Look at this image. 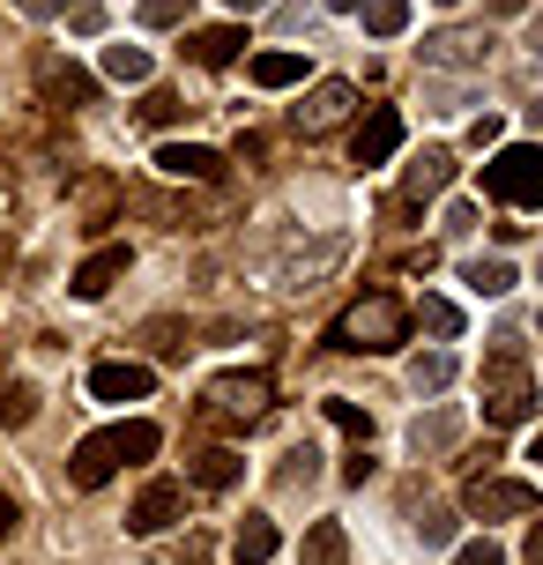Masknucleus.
<instances>
[{"mask_svg":"<svg viewBox=\"0 0 543 565\" xmlns=\"http://www.w3.org/2000/svg\"><path fill=\"white\" fill-rule=\"evenodd\" d=\"M157 447H164V431H157L149 417H127V424H105V431H89L83 447H75V461H67V469H75V483H83V491H97V483H113L127 461H149Z\"/></svg>","mask_w":543,"mask_h":565,"instance_id":"1","label":"nucleus"},{"mask_svg":"<svg viewBox=\"0 0 543 565\" xmlns=\"http://www.w3.org/2000/svg\"><path fill=\"white\" fill-rule=\"evenodd\" d=\"M328 342H336V350L387 358V350H402V342H409V306H402V298H387V290H372V298H358V306L328 328Z\"/></svg>","mask_w":543,"mask_h":565,"instance_id":"2","label":"nucleus"},{"mask_svg":"<svg viewBox=\"0 0 543 565\" xmlns=\"http://www.w3.org/2000/svg\"><path fill=\"white\" fill-rule=\"evenodd\" d=\"M536 417V387H529V350L507 342V350H491L485 358V424L499 431H514V424Z\"/></svg>","mask_w":543,"mask_h":565,"instance_id":"3","label":"nucleus"},{"mask_svg":"<svg viewBox=\"0 0 543 565\" xmlns=\"http://www.w3.org/2000/svg\"><path fill=\"white\" fill-rule=\"evenodd\" d=\"M485 194L507 201V209H536L543 201V149L536 141H507L485 164Z\"/></svg>","mask_w":543,"mask_h":565,"instance_id":"4","label":"nucleus"},{"mask_svg":"<svg viewBox=\"0 0 543 565\" xmlns=\"http://www.w3.org/2000/svg\"><path fill=\"white\" fill-rule=\"evenodd\" d=\"M260 409H268V372H224V380H209V417L254 424Z\"/></svg>","mask_w":543,"mask_h":565,"instance_id":"5","label":"nucleus"},{"mask_svg":"<svg viewBox=\"0 0 543 565\" xmlns=\"http://www.w3.org/2000/svg\"><path fill=\"white\" fill-rule=\"evenodd\" d=\"M402 149V113L395 105H372L365 119H358V135H350V164H387V157H395Z\"/></svg>","mask_w":543,"mask_h":565,"instance_id":"6","label":"nucleus"},{"mask_svg":"<svg viewBox=\"0 0 543 565\" xmlns=\"http://www.w3.org/2000/svg\"><path fill=\"white\" fill-rule=\"evenodd\" d=\"M469 513H477V521L536 513V483H521V477H477V483H469Z\"/></svg>","mask_w":543,"mask_h":565,"instance_id":"7","label":"nucleus"},{"mask_svg":"<svg viewBox=\"0 0 543 565\" xmlns=\"http://www.w3.org/2000/svg\"><path fill=\"white\" fill-rule=\"evenodd\" d=\"M179 513H187V483L157 477V483H149V491H142V499L127 507V536H157V529H172Z\"/></svg>","mask_w":543,"mask_h":565,"instance_id":"8","label":"nucleus"},{"mask_svg":"<svg viewBox=\"0 0 543 565\" xmlns=\"http://www.w3.org/2000/svg\"><path fill=\"white\" fill-rule=\"evenodd\" d=\"M350 105H358V89H350V83H313L298 105H290V127H298V135H328Z\"/></svg>","mask_w":543,"mask_h":565,"instance_id":"9","label":"nucleus"},{"mask_svg":"<svg viewBox=\"0 0 543 565\" xmlns=\"http://www.w3.org/2000/svg\"><path fill=\"white\" fill-rule=\"evenodd\" d=\"M157 171H164V179H194V186H216V179H224V157H216L209 141H164V149H157Z\"/></svg>","mask_w":543,"mask_h":565,"instance_id":"10","label":"nucleus"},{"mask_svg":"<svg viewBox=\"0 0 543 565\" xmlns=\"http://www.w3.org/2000/svg\"><path fill=\"white\" fill-rule=\"evenodd\" d=\"M149 387H157V372L135 365V358H105V365L89 372V395L97 402H142Z\"/></svg>","mask_w":543,"mask_h":565,"instance_id":"11","label":"nucleus"},{"mask_svg":"<svg viewBox=\"0 0 543 565\" xmlns=\"http://www.w3.org/2000/svg\"><path fill=\"white\" fill-rule=\"evenodd\" d=\"M38 89L53 105H97V83H89L75 60H53V53H38Z\"/></svg>","mask_w":543,"mask_h":565,"instance_id":"12","label":"nucleus"},{"mask_svg":"<svg viewBox=\"0 0 543 565\" xmlns=\"http://www.w3.org/2000/svg\"><path fill=\"white\" fill-rule=\"evenodd\" d=\"M485 60H491L485 30H439V38H425V67H485Z\"/></svg>","mask_w":543,"mask_h":565,"instance_id":"13","label":"nucleus"},{"mask_svg":"<svg viewBox=\"0 0 543 565\" xmlns=\"http://www.w3.org/2000/svg\"><path fill=\"white\" fill-rule=\"evenodd\" d=\"M127 246H97V254L83 260V268H75V282H67V290H75V298H105V290H113L119 276H127Z\"/></svg>","mask_w":543,"mask_h":565,"instance_id":"14","label":"nucleus"},{"mask_svg":"<svg viewBox=\"0 0 543 565\" xmlns=\"http://www.w3.org/2000/svg\"><path fill=\"white\" fill-rule=\"evenodd\" d=\"M447 179H455V149H425L417 164L402 171V186H409V201H425V194H447Z\"/></svg>","mask_w":543,"mask_h":565,"instance_id":"15","label":"nucleus"},{"mask_svg":"<svg viewBox=\"0 0 543 565\" xmlns=\"http://www.w3.org/2000/svg\"><path fill=\"white\" fill-rule=\"evenodd\" d=\"M231 558L238 565H268L276 558V521H268V513H246L238 536H231Z\"/></svg>","mask_w":543,"mask_h":565,"instance_id":"16","label":"nucleus"},{"mask_svg":"<svg viewBox=\"0 0 543 565\" xmlns=\"http://www.w3.org/2000/svg\"><path fill=\"white\" fill-rule=\"evenodd\" d=\"M238 45H246V30H238V23H216V30H194V38H187V53H194L201 67H231Z\"/></svg>","mask_w":543,"mask_h":565,"instance_id":"17","label":"nucleus"},{"mask_svg":"<svg viewBox=\"0 0 543 565\" xmlns=\"http://www.w3.org/2000/svg\"><path fill=\"white\" fill-rule=\"evenodd\" d=\"M343 558H350L343 521H313V529H306V543H298V565H343Z\"/></svg>","mask_w":543,"mask_h":565,"instance_id":"18","label":"nucleus"},{"mask_svg":"<svg viewBox=\"0 0 543 565\" xmlns=\"http://www.w3.org/2000/svg\"><path fill=\"white\" fill-rule=\"evenodd\" d=\"M187 477H194L201 491H231V483L246 477V461H238V454H231V447H209V454H201V461H194V469H187Z\"/></svg>","mask_w":543,"mask_h":565,"instance_id":"19","label":"nucleus"},{"mask_svg":"<svg viewBox=\"0 0 543 565\" xmlns=\"http://www.w3.org/2000/svg\"><path fill=\"white\" fill-rule=\"evenodd\" d=\"M254 83H260V89L306 83V53H254Z\"/></svg>","mask_w":543,"mask_h":565,"instance_id":"20","label":"nucleus"},{"mask_svg":"<svg viewBox=\"0 0 543 565\" xmlns=\"http://www.w3.org/2000/svg\"><path fill=\"white\" fill-rule=\"evenodd\" d=\"M514 260H469V290H477V298H507V290H514Z\"/></svg>","mask_w":543,"mask_h":565,"instance_id":"21","label":"nucleus"},{"mask_svg":"<svg viewBox=\"0 0 543 565\" xmlns=\"http://www.w3.org/2000/svg\"><path fill=\"white\" fill-rule=\"evenodd\" d=\"M447 380H455V358H447V350H425V358L409 365V387H417V395H439Z\"/></svg>","mask_w":543,"mask_h":565,"instance_id":"22","label":"nucleus"},{"mask_svg":"<svg viewBox=\"0 0 543 565\" xmlns=\"http://www.w3.org/2000/svg\"><path fill=\"white\" fill-rule=\"evenodd\" d=\"M105 75L113 83H149V53L142 45H105Z\"/></svg>","mask_w":543,"mask_h":565,"instance_id":"23","label":"nucleus"},{"mask_svg":"<svg viewBox=\"0 0 543 565\" xmlns=\"http://www.w3.org/2000/svg\"><path fill=\"white\" fill-rule=\"evenodd\" d=\"M365 30L372 38H402L409 30V0H365Z\"/></svg>","mask_w":543,"mask_h":565,"instance_id":"24","label":"nucleus"},{"mask_svg":"<svg viewBox=\"0 0 543 565\" xmlns=\"http://www.w3.org/2000/svg\"><path fill=\"white\" fill-rule=\"evenodd\" d=\"M417 328H425V335H439V342H455V335H461V306H447V298H425V306H417Z\"/></svg>","mask_w":543,"mask_h":565,"instance_id":"25","label":"nucleus"},{"mask_svg":"<svg viewBox=\"0 0 543 565\" xmlns=\"http://www.w3.org/2000/svg\"><path fill=\"white\" fill-rule=\"evenodd\" d=\"M447 439H455V417H447V409H432V417L409 424V447H417V454H439Z\"/></svg>","mask_w":543,"mask_h":565,"instance_id":"26","label":"nucleus"},{"mask_svg":"<svg viewBox=\"0 0 543 565\" xmlns=\"http://www.w3.org/2000/svg\"><path fill=\"white\" fill-rule=\"evenodd\" d=\"M328 424H336V431H350L358 447H365V439H372V409H358V402H343V395L328 402Z\"/></svg>","mask_w":543,"mask_h":565,"instance_id":"27","label":"nucleus"},{"mask_svg":"<svg viewBox=\"0 0 543 565\" xmlns=\"http://www.w3.org/2000/svg\"><path fill=\"white\" fill-rule=\"evenodd\" d=\"M179 113H187V105H179L172 89H149V97H142V127H172Z\"/></svg>","mask_w":543,"mask_h":565,"instance_id":"28","label":"nucleus"},{"mask_svg":"<svg viewBox=\"0 0 543 565\" xmlns=\"http://www.w3.org/2000/svg\"><path fill=\"white\" fill-rule=\"evenodd\" d=\"M187 8H194V0H142V23L149 30H172V23H187Z\"/></svg>","mask_w":543,"mask_h":565,"instance_id":"29","label":"nucleus"},{"mask_svg":"<svg viewBox=\"0 0 543 565\" xmlns=\"http://www.w3.org/2000/svg\"><path fill=\"white\" fill-rule=\"evenodd\" d=\"M67 30H75V38H97V30H105V0H75V8H67Z\"/></svg>","mask_w":543,"mask_h":565,"instance_id":"30","label":"nucleus"},{"mask_svg":"<svg viewBox=\"0 0 543 565\" xmlns=\"http://www.w3.org/2000/svg\"><path fill=\"white\" fill-rule=\"evenodd\" d=\"M417 536H425V543H455V513H447V507H425Z\"/></svg>","mask_w":543,"mask_h":565,"instance_id":"31","label":"nucleus"},{"mask_svg":"<svg viewBox=\"0 0 543 565\" xmlns=\"http://www.w3.org/2000/svg\"><path fill=\"white\" fill-rule=\"evenodd\" d=\"M30 409H38L30 387H8V395H0V424H30Z\"/></svg>","mask_w":543,"mask_h":565,"instance_id":"32","label":"nucleus"},{"mask_svg":"<svg viewBox=\"0 0 543 565\" xmlns=\"http://www.w3.org/2000/svg\"><path fill=\"white\" fill-rule=\"evenodd\" d=\"M455 565H507V551H499L491 536H477V543H461V551H455Z\"/></svg>","mask_w":543,"mask_h":565,"instance_id":"33","label":"nucleus"},{"mask_svg":"<svg viewBox=\"0 0 543 565\" xmlns=\"http://www.w3.org/2000/svg\"><path fill=\"white\" fill-rule=\"evenodd\" d=\"M313 461H320L313 447H298V454H290V469H284V483H313Z\"/></svg>","mask_w":543,"mask_h":565,"instance_id":"34","label":"nucleus"},{"mask_svg":"<svg viewBox=\"0 0 543 565\" xmlns=\"http://www.w3.org/2000/svg\"><path fill=\"white\" fill-rule=\"evenodd\" d=\"M499 135H507V119H499V113H485V119H477V127H469V141H477V149H491V141H499Z\"/></svg>","mask_w":543,"mask_h":565,"instance_id":"35","label":"nucleus"},{"mask_svg":"<svg viewBox=\"0 0 543 565\" xmlns=\"http://www.w3.org/2000/svg\"><path fill=\"white\" fill-rule=\"evenodd\" d=\"M149 342H157L164 358H172V350H187V342H179V328H172V320H157V328H149Z\"/></svg>","mask_w":543,"mask_h":565,"instance_id":"36","label":"nucleus"},{"mask_svg":"<svg viewBox=\"0 0 543 565\" xmlns=\"http://www.w3.org/2000/svg\"><path fill=\"white\" fill-rule=\"evenodd\" d=\"M365 477H372V454L358 447V454H350V461H343V483H365Z\"/></svg>","mask_w":543,"mask_h":565,"instance_id":"37","label":"nucleus"},{"mask_svg":"<svg viewBox=\"0 0 543 565\" xmlns=\"http://www.w3.org/2000/svg\"><path fill=\"white\" fill-rule=\"evenodd\" d=\"M521 565H543V529H529V543H521Z\"/></svg>","mask_w":543,"mask_h":565,"instance_id":"38","label":"nucleus"},{"mask_svg":"<svg viewBox=\"0 0 543 565\" xmlns=\"http://www.w3.org/2000/svg\"><path fill=\"white\" fill-rule=\"evenodd\" d=\"M15 536V499H8V491H0V543Z\"/></svg>","mask_w":543,"mask_h":565,"instance_id":"39","label":"nucleus"},{"mask_svg":"<svg viewBox=\"0 0 543 565\" xmlns=\"http://www.w3.org/2000/svg\"><path fill=\"white\" fill-rule=\"evenodd\" d=\"M30 15H60V8H67V0H23Z\"/></svg>","mask_w":543,"mask_h":565,"instance_id":"40","label":"nucleus"},{"mask_svg":"<svg viewBox=\"0 0 543 565\" xmlns=\"http://www.w3.org/2000/svg\"><path fill=\"white\" fill-rule=\"evenodd\" d=\"M491 15H521V8H529V0H485Z\"/></svg>","mask_w":543,"mask_h":565,"instance_id":"41","label":"nucleus"},{"mask_svg":"<svg viewBox=\"0 0 543 565\" xmlns=\"http://www.w3.org/2000/svg\"><path fill=\"white\" fill-rule=\"evenodd\" d=\"M231 15H260V8H268V0H224Z\"/></svg>","mask_w":543,"mask_h":565,"instance_id":"42","label":"nucleus"},{"mask_svg":"<svg viewBox=\"0 0 543 565\" xmlns=\"http://www.w3.org/2000/svg\"><path fill=\"white\" fill-rule=\"evenodd\" d=\"M328 8H336V15H358V8H365V0H328Z\"/></svg>","mask_w":543,"mask_h":565,"instance_id":"43","label":"nucleus"},{"mask_svg":"<svg viewBox=\"0 0 543 565\" xmlns=\"http://www.w3.org/2000/svg\"><path fill=\"white\" fill-rule=\"evenodd\" d=\"M447 8H455V0H447Z\"/></svg>","mask_w":543,"mask_h":565,"instance_id":"44","label":"nucleus"}]
</instances>
